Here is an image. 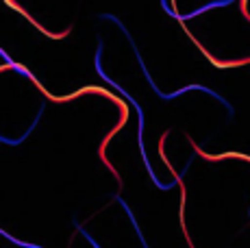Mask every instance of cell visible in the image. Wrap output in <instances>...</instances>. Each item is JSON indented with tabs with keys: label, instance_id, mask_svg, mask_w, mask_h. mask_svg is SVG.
Returning a JSON list of instances; mask_svg holds the SVG:
<instances>
[{
	"label": "cell",
	"instance_id": "2",
	"mask_svg": "<svg viewBox=\"0 0 250 248\" xmlns=\"http://www.w3.org/2000/svg\"><path fill=\"white\" fill-rule=\"evenodd\" d=\"M115 200H118V203L120 205H122V209H124V211H126L128 213V218H131V222H133V227H135V231H137V235H139V242H142V244H144V248H148V244H146V240H144V235H142V231H139V224H137V220H135V218H133V213H131V209H128L126 207V203H124V200L122 198H115Z\"/></svg>",
	"mask_w": 250,
	"mask_h": 248
},
{
	"label": "cell",
	"instance_id": "1",
	"mask_svg": "<svg viewBox=\"0 0 250 248\" xmlns=\"http://www.w3.org/2000/svg\"><path fill=\"white\" fill-rule=\"evenodd\" d=\"M100 55H103V41H98V50H96V72L100 74V79H104V81H107V83H111L113 87L118 89V92H122V96L126 98L128 103L133 104V107H135V109H139V111H137V118H139V128H137V137H139V152H142L144 165H146V168H148V172H150V176H152V183H155V185H157V187H159V189H172V187H174L176 183H159V181H157V176L152 174V168H150V164H148L146 148H144V113H142V107H139V104L135 103V100H133V96H128V92H126V89H122V87H120V85H115L113 81H111V79H109L107 74L103 72V65H100Z\"/></svg>",
	"mask_w": 250,
	"mask_h": 248
}]
</instances>
